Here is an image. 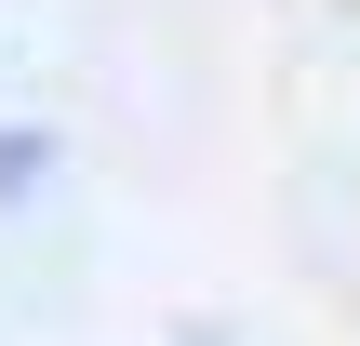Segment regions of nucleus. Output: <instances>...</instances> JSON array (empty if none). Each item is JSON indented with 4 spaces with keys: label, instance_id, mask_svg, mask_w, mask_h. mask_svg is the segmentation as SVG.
I'll use <instances>...</instances> for the list:
<instances>
[{
    "label": "nucleus",
    "instance_id": "obj_1",
    "mask_svg": "<svg viewBox=\"0 0 360 346\" xmlns=\"http://www.w3.org/2000/svg\"><path fill=\"white\" fill-rule=\"evenodd\" d=\"M40 173H53V147H40V133H0V200H27Z\"/></svg>",
    "mask_w": 360,
    "mask_h": 346
},
{
    "label": "nucleus",
    "instance_id": "obj_2",
    "mask_svg": "<svg viewBox=\"0 0 360 346\" xmlns=\"http://www.w3.org/2000/svg\"><path fill=\"white\" fill-rule=\"evenodd\" d=\"M187 346H227V333H187Z\"/></svg>",
    "mask_w": 360,
    "mask_h": 346
}]
</instances>
